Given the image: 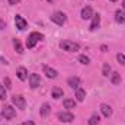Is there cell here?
<instances>
[{
  "mask_svg": "<svg viewBox=\"0 0 125 125\" xmlns=\"http://www.w3.org/2000/svg\"><path fill=\"white\" fill-rule=\"evenodd\" d=\"M60 48L62 51H67V52H76L80 50V45L77 42H73V41H68V39H64L60 42Z\"/></svg>",
  "mask_w": 125,
  "mask_h": 125,
  "instance_id": "cell-1",
  "label": "cell"
},
{
  "mask_svg": "<svg viewBox=\"0 0 125 125\" xmlns=\"http://www.w3.org/2000/svg\"><path fill=\"white\" fill-rule=\"evenodd\" d=\"M39 39H42V33H39V32H32L31 35L28 36V41H26V47H28L29 50H31V48H33Z\"/></svg>",
  "mask_w": 125,
  "mask_h": 125,
  "instance_id": "cell-2",
  "label": "cell"
},
{
  "mask_svg": "<svg viewBox=\"0 0 125 125\" xmlns=\"http://www.w3.org/2000/svg\"><path fill=\"white\" fill-rule=\"evenodd\" d=\"M51 21L55 23V25H64L65 23V21H67V18H65V15L62 13V12H54L52 15H51Z\"/></svg>",
  "mask_w": 125,
  "mask_h": 125,
  "instance_id": "cell-3",
  "label": "cell"
},
{
  "mask_svg": "<svg viewBox=\"0 0 125 125\" xmlns=\"http://www.w3.org/2000/svg\"><path fill=\"white\" fill-rule=\"evenodd\" d=\"M12 102H13V105H15L18 109H25V106H26L25 97H23L22 94H13V96H12Z\"/></svg>",
  "mask_w": 125,
  "mask_h": 125,
  "instance_id": "cell-4",
  "label": "cell"
},
{
  "mask_svg": "<svg viewBox=\"0 0 125 125\" xmlns=\"http://www.w3.org/2000/svg\"><path fill=\"white\" fill-rule=\"evenodd\" d=\"M1 115H3L6 119H12V118H15V115H16V111L13 109V106H9V105H6V106H3V108H1Z\"/></svg>",
  "mask_w": 125,
  "mask_h": 125,
  "instance_id": "cell-5",
  "label": "cell"
},
{
  "mask_svg": "<svg viewBox=\"0 0 125 125\" xmlns=\"http://www.w3.org/2000/svg\"><path fill=\"white\" fill-rule=\"evenodd\" d=\"M15 25H16V28H18L19 31H23V29H26L28 22H26L21 15H16V16H15Z\"/></svg>",
  "mask_w": 125,
  "mask_h": 125,
  "instance_id": "cell-6",
  "label": "cell"
},
{
  "mask_svg": "<svg viewBox=\"0 0 125 125\" xmlns=\"http://www.w3.org/2000/svg\"><path fill=\"white\" fill-rule=\"evenodd\" d=\"M29 84H31L32 89H38L39 84H41V79H39V74L36 73H32L29 76Z\"/></svg>",
  "mask_w": 125,
  "mask_h": 125,
  "instance_id": "cell-7",
  "label": "cell"
},
{
  "mask_svg": "<svg viewBox=\"0 0 125 125\" xmlns=\"http://www.w3.org/2000/svg\"><path fill=\"white\" fill-rule=\"evenodd\" d=\"M42 70H44V74H45L48 79H55V77L58 76L57 70H55V68H52V67H50V65H44V67H42Z\"/></svg>",
  "mask_w": 125,
  "mask_h": 125,
  "instance_id": "cell-8",
  "label": "cell"
},
{
  "mask_svg": "<svg viewBox=\"0 0 125 125\" xmlns=\"http://www.w3.org/2000/svg\"><path fill=\"white\" fill-rule=\"evenodd\" d=\"M93 9L90 7V6H86V7H83L82 9V13H80V16H82V19L83 21H87V19H92V16H93Z\"/></svg>",
  "mask_w": 125,
  "mask_h": 125,
  "instance_id": "cell-9",
  "label": "cell"
},
{
  "mask_svg": "<svg viewBox=\"0 0 125 125\" xmlns=\"http://www.w3.org/2000/svg\"><path fill=\"white\" fill-rule=\"evenodd\" d=\"M57 116L61 122H73L74 121V115L71 112H60Z\"/></svg>",
  "mask_w": 125,
  "mask_h": 125,
  "instance_id": "cell-10",
  "label": "cell"
},
{
  "mask_svg": "<svg viewBox=\"0 0 125 125\" xmlns=\"http://www.w3.org/2000/svg\"><path fill=\"white\" fill-rule=\"evenodd\" d=\"M67 84H68L71 89H79V86H80V79H79L77 76L68 77V80H67Z\"/></svg>",
  "mask_w": 125,
  "mask_h": 125,
  "instance_id": "cell-11",
  "label": "cell"
},
{
  "mask_svg": "<svg viewBox=\"0 0 125 125\" xmlns=\"http://www.w3.org/2000/svg\"><path fill=\"white\" fill-rule=\"evenodd\" d=\"M99 25H100V16H99V15H93V16H92V23H90L89 29H90V31H96V29L99 28Z\"/></svg>",
  "mask_w": 125,
  "mask_h": 125,
  "instance_id": "cell-12",
  "label": "cell"
},
{
  "mask_svg": "<svg viewBox=\"0 0 125 125\" xmlns=\"http://www.w3.org/2000/svg\"><path fill=\"white\" fill-rule=\"evenodd\" d=\"M100 112H102V115H103L105 118H109V116L112 115V108H111L109 105H106V103H102V105H100Z\"/></svg>",
  "mask_w": 125,
  "mask_h": 125,
  "instance_id": "cell-13",
  "label": "cell"
},
{
  "mask_svg": "<svg viewBox=\"0 0 125 125\" xmlns=\"http://www.w3.org/2000/svg\"><path fill=\"white\" fill-rule=\"evenodd\" d=\"M16 76H18V79L19 80H26L28 79V71H26V68L25 67H19L18 70H16Z\"/></svg>",
  "mask_w": 125,
  "mask_h": 125,
  "instance_id": "cell-14",
  "label": "cell"
},
{
  "mask_svg": "<svg viewBox=\"0 0 125 125\" xmlns=\"http://www.w3.org/2000/svg\"><path fill=\"white\" fill-rule=\"evenodd\" d=\"M115 21L118 23H125V12L124 10H116L115 12Z\"/></svg>",
  "mask_w": 125,
  "mask_h": 125,
  "instance_id": "cell-15",
  "label": "cell"
},
{
  "mask_svg": "<svg viewBox=\"0 0 125 125\" xmlns=\"http://www.w3.org/2000/svg\"><path fill=\"white\" fill-rule=\"evenodd\" d=\"M50 112H51V108H50V105L48 103H44L42 106H41V109H39V114H41V116H48L50 115Z\"/></svg>",
  "mask_w": 125,
  "mask_h": 125,
  "instance_id": "cell-16",
  "label": "cell"
},
{
  "mask_svg": "<svg viewBox=\"0 0 125 125\" xmlns=\"http://www.w3.org/2000/svg\"><path fill=\"white\" fill-rule=\"evenodd\" d=\"M84 97H86V92L83 90V89H76V99L79 100V102H83L84 100Z\"/></svg>",
  "mask_w": 125,
  "mask_h": 125,
  "instance_id": "cell-17",
  "label": "cell"
},
{
  "mask_svg": "<svg viewBox=\"0 0 125 125\" xmlns=\"http://www.w3.org/2000/svg\"><path fill=\"white\" fill-rule=\"evenodd\" d=\"M62 94H64V92H62V89H60V87H54L52 92H51V96L54 99H60V97H62Z\"/></svg>",
  "mask_w": 125,
  "mask_h": 125,
  "instance_id": "cell-18",
  "label": "cell"
},
{
  "mask_svg": "<svg viewBox=\"0 0 125 125\" xmlns=\"http://www.w3.org/2000/svg\"><path fill=\"white\" fill-rule=\"evenodd\" d=\"M111 82H112V84H119L121 83V74L119 73H112L111 74Z\"/></svg>",
  "mask_w": 125,
  "mask_h": 125,
  "instance_id": "cell-19",
  "label": "cell"
},
{
  "mask_svg": "<svg viewBox=\"0 0 125 125\" xmlns=\"http://www.w3.org/2000/svg\"><path fill=\"white\" fill-rule=\"evenodd\" d=\"M13 47H15V50H16V52L18 54H22L23 52V48H22V44H21V41L19 39H13Z\"/></svg>",
  "mask_w": 125,
  "mask_h": 125,
  "instance_id": "cell-20",
  "label": "cell"
},
{
  "mask_svg": "<svg viewBox=\"0 0 125 125\" xmlns=\"http://www.w3.org/2000/svg\"><path fill=\"white\" fill-rule=\"evenodd\" d=\"M64 108H65V109H74V108H76V100H73V99H65V100H64Z\"/></svg>",
  "mask_w": 125,
  "mask_h": 125,
  "instance_id": "cell-21",
  "label": "cell"
},
{
  "mask_svg": "<svg viewBox=\"0 0 125 125\" xmlns=\"http://www.w3.org/2000/svg\"><path fill=\"white\" fill-rule=\"evenodd\" d=\"M99 121H100L99 115H97V114H93V115L89 118V125H97L99 124Z\"/></svg>",
  "mask_w": 125,
  "mask_h": 125,
  "instance_id": "cell-22",
  "label": "cell"
},
{
  "mask_svg": "<svg viewBox=\"0 0 125 125\" xmlns=\"http://www.w3.org/2000/svg\"><path fill=\"white\" fill-rule=\"evenodd\" d=\"M109 73H111V65H109V62H105L103 67H102V74H103L105 77H108Z\"/></svg>",
  "mask_w": 125,
  "mask_h": 125,
  "instance_id": "cell-23",
  "label": "cell"
},
{
  "mask_svg": "<svg viewBox=\"0 0 125 125\" xmlns=\"http://www.w3.org/2000/svg\"><path fill=\"white\" fill-rule=\"evenodd\" d=\"M79 61L82 62V64H86V65H87V64L90 62V58H89L87 55H80V57H79Z\"/></svg>",
  "mask_w": 125,
  "mask_h": 125,
  "instance_id": "cell-24",
  "label": "cell"
},
{
  "mask_svg": "<svg viewBox=\"0 0 125 125\" xmlns=\"http://www.w3.org/2000/svg\"><path fill=\"white\" fill-rule=\"evenodd\" d=\"M116 60H118V62H119V64L125 65V55L122 54V52H119V54L116 55Z\"/></svg>",
  "mask_w": 125,
  "mask_h": 125,
  "instance_id": "cell-25",
  "label": "cell"
},
{
  "mask_svg": "<svg viewBox=\"0 0 125 125\" xmlns=\"http://www.w3.org/2000/svg\"><path fill=\"white\" fill-rule=\"evenodd\" d=\"M0 99H1V100L6 99V89H4V86H1V84H0Z\"/></svg>",
  "mask_w": 125,
  "mask_h": 125,
  "instance_id": "cell-26",
  "label": "cell"
},
{
  "mask_svg": "<svg viewBox=\"0 0 125 125\" xmlns=\"http://www.w3.org/2000/svg\"><path fill=\"white\" fill-rule=\"evenodd\" d=\"M3 83H4V86H6V89H12V83H10V79H9V77H4V80H3Z\"/></svg>",
  "mask_w": 125,
  "mask_h": 125,
  "instance_id": "cell-27",
  "label": "cell"
},
{
  "mask_svg": "<svg viewBox=\"0 0 125 125\" xmlns=\"http://www.w3.org/2000/svg\"><path fill=\"white\" fill-rule=\"evenodd\" d=\"M100 50H102L103 52H106V51H108V47H106V45H102V47H100Z\"/></svg>",
  "mask_w": 125,
  "mask_h": 125,
  "instance_id": "cell-28",
  "label": "cell"
},
{
  "mask_svg": "<svg viewBox=\"0 0 125 125\" xmlns=\"http://www.w3.org/2000/svg\"><path fill=\"white\" fill-rule=\"evenodd\" d=\"M9 3L10 4H16V3H19V0H9Z\"/></svg>",
  "mask_w": 125,
  "mask_h": 125,
  "instance_id": "cell-29",
  "label": "cell"
},
{
  "mask_svg": "<svg viewBox=\"0 0 125 125\" xmlns=\"http://www.w3.org/2000/svg\"><path fill=\"white\" fill-rule=\"evenodd\" d=\"M22 125H33V122H32V121H26L25 124H22Z\"/></svg>",
  "mask_w": 125,
  "mask_h": 125,
  "instance_id": "cell-30",
  "label": "cell"
},
{
  "mask_svg": "<svg viewBox=\"0 0 125 125\" xmlns=\"http://www.w3.org/2000/svg\"><path fill=\"white\" fill-rule=\"evenodd\" d=\"M122 9H124V10H125V0H124V1H122Z\"/></svg>",
  "mask_w": 125,
  "mask_h": 125,
  "instance_id": "cell-31",
  "label": "cell"
},
{
  "mask_svg": "<svg viewBox=\"0 0 125 125\" xmlns=\"http://www.w3.org/2000/svg\"><path fill=\"white\" fill-rule=\"evenodd\" d=\"M47 1H48V3H52V1H55V0H47Z\"/></svg>",
  "mask_w": 125,
  "mask_h": 125,
  "instance_id": "cell-32",
  "label": "cell"
},
{
  "mask_svg": "<svg viewBox=\"0 0 125 125\" xmlns=\"http://www.w3.org/2000/svg\"><path fill=\"white\" fill-rule=\"evenodd\" d=\"M109 1H116V0H109Z\"/></svg>",
  "mask_w": 125,
  "mask_h": 125,
  "instance_id": "cell-33",
  "label": "cell"
}]
</instances>
